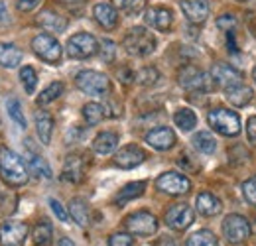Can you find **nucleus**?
<instances>
[{
	"label": "nucleus",
	"mask_w": 256,
	"mask_h": 246,
	"mask_svg": "<svg viewBox=\"0 0 256 246\" xmlns=\"http://www.w3.org/2000/svg\"><path fill=\"white\" fill-rule=\"evenodd\" d=\"M0 176L2 180L12 187L26 185L28 182V166L26 162L8 148H0Z\"/></svg>",
	"instance_id": "obj_1"
},
{
	"label": "nucleus",
	"mask_w": 256,
	"mask_h": 246,
	"mask_svg": "<svg viewBox=\"0 0 256 246\" xmlns=\"http://www.w3.org/2000/svg\"><path fill=\"white\" fill-rule=\"evenodd\" d=\"M122 48L126 50V54L134 56V58H146L150 54H154L156 50V38L152 36V32H148L142 26H136L122 40Z\"/></svg>",
	"instance_id": "obj_2"
},
{
	"label": "nucleus",
	"mask_w": 256,
	"mask_h": 246,
	"mask_svg": "<svg viewBox=\"0 0 256 246\" xmlns=\"http://www.w3.org/2000/svg\"><path fill=\"white\" fill-rule=\"evenodd\" d=\"M75 85L79 91H83L85 94H93V96H104L110 91V81L104 73H98L93 69H85L79 71L75 77Z\"/></svg>",
	"instance_id": "obj_3"
},
{
	"label": "nucleus",
	"mask_w": 256,
	"mask_h": 246,
	"mask_svg": "<svg viewBox=\"0 0 256 246\" xmlns=\"http://www.w3.org/2000/svg\"><path fill=\"white\" fill-rule=\"evenodd\" d=\"M207 120L209 126L223 134V136H238L240 134V118L234 110H228V108H213L209 114H207Z\"/></svg>",
	"instance_id": "obj_4"
},
{
	"label": "nucleus",
	"mask_w": 256,
	"mask_h": 246,
	"mask_svg": "<svg viewBox=\"0 0 256 246\" xmlns=\"http://www.w3.org/2000/svg\"><path fill=\"white\" fill-rule=\"evenodd\" d=\"M96 52H98V42H96L95 36H91V34H87V32L73 34V36L67 40V56L73 58V60H87V58H93Z\"/></svg>",
	"instance_id": "obj_5"
},
{
	"label": "nucleus",
	"mask_w": 256,
	"mask_h": 246,
	"mask_svg": "<svg viewBox=\"0 0 256 246\" xmlns=\"http://www.w3.org/2000/svg\"><path fill=\"white\" fill-rule=\"evenodd\" d=\"M180 85L186 89V91L192 92H207L215 87V81L211 75L199 71L197 67L193 65H186L182 71H180Z\"/></svg>",
	"instance_id": "obj_6"
},
{
	"label": "nucleus",
	"mask_w": 256,
	"mask_h": 246,
	"mask_svg": "<svg viewBox=\"0 0 256 246\" xmlns=\"http://www.w3.org/2000/svg\"><path fill=\"white\" fill-rule=\"evenodd\" d=\"M32 50L40 60L48 63H60L62 60V46L50 34H38L32 40Z\"/></svg>",
	"instance_id": "obj_7"
},
{
	"label": "nucleus",
	"mask_w": 256,
	"mask_h": 246,
	"mask_svg": "<svg viewBox=\"0 0 256 246\" xmlns=\"http://www.w3.org/2000/svg\"><path fill=\"white\" fill-rule=\"evenodd\" d=\"M124 226L130 234L136 236H152L158 230V218L148 211H138L126 216Z\"/></svg>",
	"instance_id": "obj_8"
},
{
	"label": "nucleus",
	"mask_w": 256,
	"mask_h": 246,
	"mask_svg": "<svg viewBox=\"0 0 256 246\" xmlns=\"http://www.w3.org/2000/svg\"><path fill=\"white\" fill-rule=\"evenodd\" d=\"M223 234L230 244H240L250 236V222L242 215H228L223 220Z\"/></svg>",
	"instance_id": "obj_9"
},
{
	"label": "nucleus",
	"mask_w": 256,
	"mask_h": 246,
	"mask_svg": "<svg viewBox=\"0 0 256 246\" xmlns=\"http://www.w3.org/2000/svg\"><path fill=\"white\" fill-rule=\"evenodd\" d=\"M156 187L168 195H186L192 191V182L178 172H166L156 180Z\"/></svg>",
	"instance_id": "obj_10"
},
{
	"label": "nucleus",
	"mask_w": 256,
	"mask_h": 246,
	"mask_svg": "<svg viewBox=\"0 0 256 246\" xmlns=\"http://www.w3.org/2000/svg\"><path fill=\"white\" fill-rule=\"evenodd\" d=\"M166 224L174 230H186L193 224V218H195V213L190 205L186 203H176L172 205L168 211H166Z\"/></svg>",
	"instance_id": "obj_11"
},
{
	"label": "nucleus",
	"mask_w": 256,
	"mask_h": 246,
	"mask_svg": "<svg viewBox=\"0 0 256 246\" xmlns=\"http://www.w3.org/2000/svg\"><path fill=\"white\" fill-rule=\"evenodd\" d=\"M28 236V224L18 220H6L0 224V244L22 246Z\"/></svg>",
	"instance_id": "obj_12"
},
{
	"label": "nucleus",
	"mask_w": 256,
	"mask_h": 246,
	"mask_svg": "<svg viewBox=\"0 0 256 246\" xmlns=\"http://www.w3.org/2000/svg\"><path fill=\"white\" fill-rule=\"evenodd\" d=\"M211 77H213L215 85L224 89V91L230 89V87L242 85V73L238 69H234L232 65H228V63H217L211 69Z\"/></svg>",
	"instance_id": "obj_13"
},
{
	"label": "nucleus",
	"mask_w": 256,
	"mask_h": 246,
	"mask_svg": "<svg viewBox=\"0 0 256 246\" xmlns=\"http://www.w3.org/2000/svg\"><path fill=\"white\" fill-rule=\"evenodd\" d=\"M146 160V154L140 146L136 144H128L124 148H120L116 154H114V164L122 170H132L136 166H140L142 162Z\"/></svg>",
	"instance_id": "obj_14"
},
{
	"label": "nucleus",
	"mask_w": 256,
	"mask_h": 246,
	"mask_svg": "<svg viewBox=\"0 0 256 246\" xmlns=\"http://www.w3.org/2000/svg\"><path fill=\"white\" fill-rule=\"evenodd\" d=\"M146 142L148 146H152L154 150H160V152H166L170 148L176 146V134L172 128L168 126H160V128H154L146 134Z\"/></svg>",
	"instance_id": "obj_15"
},
{
	"label": "nucleus",
	"mask_w": 256,
	"mask_h": 246,
	"mask_svg": "<svg viewBox=\"0 0 256 246\" xmlns=\"http://www.w3.org/2000/svg\"><path fill=\"white\" fill-rule=\"evenodd\" d=\"M180 6L192 24H201L209 16V0H180Z\"/></svg>",
	"instance_id": "obj_16"
},
{
	"label": "nucleus",
	"mask_w": 256,
	"mask_h": 246,
	"mask_svg": "<svg viewBox=\"0 0 256 246\" xmlns=\"http://www.w3.org/2000/svg\"><path fill=\"white\" fill-rule=\"evenodd\" d=\"M146 24L152 26L154 30L168 32L172 28V22H174V16H172V10L164 8V6H152L146 10V16H144Z\"/></svg>",
	"instance_id": "obj_17"
},
{
	"label": "nucleus",
	"mask_w": 256,
	"mask_h": 246,
	"mask_svg": "<svg viewBox=\"0 0 256 246\" xmlns=\"http://www.w3.org/2000/svg\"><path fill=\"white\" fill-rule=\"evenodd\" d=\"M93 16L98 22V26H102L104 30H114L118 26V10L112 4L106 2H98L93 8Z\"/></svg>",
	"instance_id": "obj_18"
},
{
	"label": "nucleus",
	"mask_w": 256,
	"mask_h": 246,
	"mask_svg": "<svg viewBox=\"0 0 256 246\" xmlns=\"http://www.w3.org/2000/svg\"><path fill=\"white\" fill-rule=\"evenodd\" d=\"M62 178L69 184H81L85 180V162L81 156H67Z\"/></svg>",
	"instance_id": "obj_19"
},
{
	"label": "nucleus",
	"mask_w": 256,
	"mask_h": 246,
	"mask_svg": "<svg viewBox=\"0 0 256 246\" xmlns=\"http://www.w3.org/2000/svg\"><path fill=\"white\" fill-rule=\"evenodd\" d=\"M195 209H197L201 215L215 216L223 211V203H221V199L215 197L213 193L203 191V193H199L197 199H195Z\"/></svg>",
	"instance_id": "obj_20"
},
{
	"label": "nucleus",
	"mask_w": 256,
	"mask_h": 246,
	"mask_svg": "<svg viewBox=\"0 0 256 246\" xmlns=\"http://www.w3.org/2000/svg\"><path fill=\"white\" fill-rule=\"evenodd\" d=\"M38 24L48 32H65L67 28V20L64 16H60L58 12H52V10H44L40 16H38Z\"/></svg>",
	"instance_id": "obj_21"
},
{
	"label": "nucleus",
	"mask_w": 256,
	"mask_h": 246,
	"mask_svg": "<svg viewBox=\"0 0 256 246\" xmlns=\"http://www.w3.org/2000/svg\"><path fill=\"white\" fill-rule=\"evenodd\" d=\"M144 189H146V182H132V184L124 185V187L116 193L114 203H116L118 207H122V205H126L128 201L138 199V197L144 193Z\"/></svg>",
	"instance_id": "obj_22"
},
{
	"label": "nucleus",
	"mask_w": 256,
	"mask_h": 246,
	"mask_svg": "<svg viewBox=\"0 0 256 246\" xmlns=\"http://www.w3.org/2000/svg\"><path fill=\"white\" fill-rule=\"evenodd\" d=\"M22 63V52L14 44H0V65L6 69H14Z\"/></svg>",
	"instance_id": "obj_23"
},
{
	"label": "nucleus",
	"mask_w": 256,
	"mask_h": 246,
	"mask_svg": "<svg viewBox=\"0 0 256 246\" xmlns=\"http://www.w3.org/2000/svg\"><path fill=\"white\" fill-rule=\"evenodd\" d=\"M36 130H38V136L42 140V144H50L52 142V132H54V118L52 114H48L46 110L38 112L36 114Z\"/></svg>",
	"instance_id": "obj_24"
},
{
	"label": "nucleus",
	"mask_w": 256,
	"mask_h": 246,
	"mask_svg": "<svg viewBox=\"0 0 256 246\" xmlns=\"http://www.w3.org/2000/svg\"><path fill=\"white\" fill-rule=\"evenodd\" d=\"M226 94V100L234 106H246L250 100H252V89L246 87V85H236V87H230L224 91Z\"/></svg>",
	"instance_id": "obj_25"
},
{
	"label": "nucleus",
	"mask_w": 256,
	"mask_h": 246,
	"mask_svg": "<svg viewBox=\"0 0 256 246\" xmlns=\"http://www.w3.org/2000/svg\"><path fill=\"white\" fill-rule=\"evenodd\" d=\"M116 144H118V136L114 132H100L93 142V150L96 154L106 156L116 150Z\"/></svg>",
	"instance_id": "obj_26"
},
{
	"label": "nucleus",
	"mask_w": 256,
	"mask_h": 246,
	"mask_svg": "<svg viewBox=\"0 0 256 246\" xmlns=\"http://www.w3.org/2000/svg\"><path fill=\"white\" fill-rule=\"evenodd\" d=\"M69 213H71V218H73L79 226H87L89 220H91V216H89V207H87L85 199H81V197L71 199V203H69Z\"/></svg>",
	"instance_id": "obj_27"
},
{
	"label": "nucleus",
	"mask_w": 256,
	"mask_h": 246,
	"mask_svg": "<svg viewBox=\"0 0 256 246\" xmlns=\"http://www.w3.org/2000/svg\"><path fill=\"white\" fill-rule=\"evenodd\" d=\"M193 146L203 154H213L217 150V142L211 132H197L193 136Z\"/></svg>",
	"instance_id": "obj_28"
},
{
	"label": "nucleus",
	"mask_w": 256,
	"mask_h": 246,
	"mask_svg": "<svg viewBox=\"0 0 256 246\" xmlns=\"http://www.w3.org/2000/svg\"><path fill=\"white\" fill-rule=\"evenodd\" d=\"M28 168L36 178H44V180H52V170L46 164V160L38 154H30L28 158Z\"/></svg>",
	"instance_id": "obj_29"
},
{
	"label": "nucleus",
	"mask_w": 256,
	"mask_h": 246,
	"mask_svg": "<svg viewBox=\"0 0 256 246\" xmlns=\"http://www.w3.org/2000/svg\"><path fill=\"white\" fill-rule=\"evenodd\" d=\"M52 236H54V230H52V224L42 220L36 224L34 228V242L36 246H50L52 244Z\"/></svg>",
	"instance_id": "obj_30"
},
{
	"label": "nucleus",
	"mask_w": 256,
	"mask_h": 246,
	"mask_svg": "<svg viewBox=\"0 0 256 246\" xmlns=\"http://www.w3.org/2000/svg\"><path fill=\"white\" fill-rule=\"evenodd\" d=\"M174 122H176V126H180L184 132H190V130L195 128V124H197V116H195V112L190 110V108H180L174 114Z\"/></svg>",
	"instance_id": "obj_31"
},
{
	"label": "nucleus",
	"mask_w": 256,
	"mask_h": 246,
	"mask_svg": "<svg viewBox=\"0 0 256 246\" xmlns=\"http://www.w3.org/2000/svg\"><path fill=\"white\" fill-rule=\"evenodd\" d=\"M186 246H219V240L211 230H197L188 238Z\"/></svg>",
	"instance_id": "obj_32"
},
{
	"label": "nucleus",
	"mask_w": 256,
	"mask_h": 246,
	"mask_svg": "<svg viewBox=\"0 0 256 246\" xmlns=\"http://www.w3.org/2000/svg\"><path fill=\"white\" fill-rule=\"evenodd\" d=\"M144 0H112V6L118 10V12H122V14H126V16H136V14H140L142 10H144Z\"/></svg>",
	"instance_id": "obj_33"
},
{
	"label": "nucleus",
	"mask_w": 256,
	"mask_h": 246,
	"mask_svg": "<svg viewBox=\"0 0 256 246\" xmlns=\"http://www.w3.org/2000/svg\"><path fill=\"white\" fill-rule=\"evenodd\" d=\"M83 116H85V120H87L89 126H95V124H98L106 116V112H104V106H102V104H98V102H89V104L83 106Z\"/></svg>",
	"instance_id": "obj_34"
},
{
	"label": "nucleus",
	"mask_w": 256,
	"mask_h": 246,
	"mask_svg": "<svg viewBox=\"0 0 256 246\" xmlns=\"http://www.w3.org/2000/svg\"><path fill=\"white\" fill-rule=\"evenodd\" d=\"M64 83H52V85H48L44 91L40 92V96H38V104H48V102H52V100H56L62 92H64Z\"/></svg>",
	"instance_id": "obj_35"
},
{
	"label": "nucleus",
	"mask_w": 256,
	"mask_h": 246,
	"mask_svg": "<svg viewBox=\"0 0 256 246\" xmlns=\"http://www.w3.org/2000/svg\"><path fill=\"white\" fill-rule=\"evenodd\" d=\"M6 110H8L10 118L18 124L20 128H26V118H24V112H22V104H20V100H16V98H8V100H6Z\"/></svg>",
	"instance_id": "obj_36"
},
{
	"label": "nucleus",
	"mask_w": 256,
	"mask_h": 246,
	"mask_svg": "<svg viewBox=\"0 0 256 246\" xmlns=\"http://www.w3.org/2000/svg\"><path fill=\"white\" fill-rule=\"evenodd\" d=\"M20 81H22V85H24L26 92H28V94H34L36 85H38V73L34 71V67L26 65V67L20 69Z\"/></svg>",
	"instance_id": "obj_37"
},
{
	"label": "nucleus",
	"mask_w": 256,
	"mask_h": 246,
	"mask_svg": "<svg viewBox=\"0 0 256 246\" xmlns=\"http://www.w3.org/2000/svg\"><path fill=\"white\" fill-rule=\"evenodd\" d=\"M116 56V44L112 40H100V58L104 63H112Z\"/></svg>",
	"instance_id": "obj_38"
},
{
	"label": "nucleus",
	"mask_w": 256,
	"mask_h": 246,
	"mask_svg": "<svg viewBox=\"0 0 256 246\" xmlns=\"http://www.w3.org/2000/svg\"><path fill=\"white\" fill-rule=\"evenodd\" d=\"M158 77H160V75H158V71H156L154 67H144L142 71L136 73V79H138L140 85H152V83H156Z\"/></svg>",
	"instance_id": "obj_39"
},
{
	"label": "nucleus",
	"mask_w": 256,
	"mask_h": 246,
	"mask_svg": "<svg viewBox=\"0 0 256 246\" xmlns=\"http://www.w3.org/2000/svg\"><path fill=\"white\" fill-rule=\"evenodd\" d=\"M242 193H244L246 201L256 207V176H252L250 180L244 182V185H242Z\"/></svg>",
	"instance_id": "obj_40"
},
{
	"label": "nucleus",
	"mask_w": 256,
	"mask_h": 246,
	"mask_svg": "<svg viewBox=\"0 0 256 246\" xmlns=\"http://www.w3.org/2000/svg\"><path fill=\"white\" fill-rule=\"evenodd\" d=\"M108 246H134V238L126 232H114L108 238Z\"/></svg>",
	"instance_id": "obj_41"
},
{
	"label": "nucleus",
	"mask_w": 256,
	"mask_h": 246,
	"mask_svg": "<svg viewBox=\"0 0 256 246\" xmlns=\"http://www.w3.org/2000/svg\"><path fill=\"white\" fill-rule=\"evenodd\" d=\"M50 207H52L54 215L58 216L62 222H69V213L65 211V207L58 201V199H50Z\"/></svg>",
	"instance_id": "obj_42"
},
{
	"label": "nucleus",
	"mask_w": 256,
	"mask_h": 246,
	"mask_svg": "<svg viewBox=\"0 0 256 246\" xmlns=\"http://www.w3.org/2000/svg\"><path fill=\"white\" fill-rule=\"evenodd\" d=\"M234 24H236V18H234L232 14H223V16L217 18V28H221V30H224V32L232 30Z\"/></svg>",
	"instance_id": "obj_43"
},
{
	"label": "nucleus",
	"mask_w": 256,
	"mask_h": 246,
	"mask_svg": "<svg viewBox=\"0 0 256 246\" xmlns=\"http://www.w3.org/2000/svg\"><path fill=\"white\" fill-rule=\"evenodd\" d=\"M246 136H248V142L256 146V116H250L246 120Z\"/></svg>",
	"instance_id": "obj_44"
},
{
	"label": "nucleus",
	"mask_w": 256,
	"mask_h": 246,
	"mask_svg": "<svg viewBox=\"0 0 256 246\" xmlns=\"http://www.w3.org/2000/svg\"><path fill=\"white\" fill-rule=\"evenodd\" d=\"M40 2H42V0H18L16 6H18L20 12H30V10H34Z\"/></svg>",
	"instance_id": "obj_45"
},
{
	"label": "nucleus",
	"mask_w": 256,
	"mask_h": 246,
	"mask_svg": "<svg viewBox=\"0 0 256 246\" xmlns=\"http://www.w3.org/2000/svg\"><path fill=\"white\" fill-rule=\"evenodd\" d=\"M118 77H120V81H122L124 85H130V83L136 79V73L130 71V69H120V71H118Z\"/></svg>",
	"instance_id": "obj_46"
},
{
	"label": "nucleus",
	"mask_w": 256,
	"mask_h": 246,
	"mask_svg": "<svg viewBox=\"0 0 256 246\" xmlns=\"http://www.w3.org/2000/svg\"><path fill=\"white\" fill-rule=\"evenodd\" d=\"M10 22V18H8V10H6V4L0 0V26H4V24H8Z\"/></svg>",
	"instance_id": "obj_47"
},
{
	"label": "nucleus",
	"mask_w": 256,
	"mask_h": 246,
	"mask_svg": "<svg viewBox=\"0 0 256 246\" xmlns=\"http://www.w3.org/2000/svg\"><path fill=\"white\" fill-rule=\"evenodd\" d=\"M156 246H178V242H176L174 238H170V236H164V238L158 240V244Z\"/></svg>",
	"instance_id": "obj_48"
},
{
	"label": "nucleus",
	"mask_w": 256,
	"mask_h": 246,
	"mask_svg": "<svg viewBox=\"0 0 256 246\" xmlns=\"http://www.w3.org/2000/svg\"><path fill=\"white\" fill-rule=\"evenodd\" d=\"M60 246H75V244H73V240H69V238H62V240H60Z\"/></svg>",
	"instance_id": "obj_49"
},
{
	"label": "nucleus",
	"mask_w": 256,
	"mask_h": 246,
	"mask_svg": "<svg viewBox=\"0 0 256 246\" xmlns=\"http://www.w3.org/2000/svg\"><path fill=\"white\" fill-rule=\"evenodd\" d=\"M64 4H79V2H85V0H62Z\"/></svg>",
	"instance_id": "obj_50"
},
{
	"label": "nucleus",
	"mask_w": 256,
	"mask_h": 246,
	"mask_svg": "<svg viewBox=\"0 0 256 246\" xmlns=\"http://www.w3.org/2000/svg\"><path fill=\"white\" fill-rule=\"evenodd\" d=\"M252 79H254V83H256V67L252 69Z\"/></svg>",
	"instance_id": "obj_51"
},
{
	"label": "nucleus",
	"mask_w": 256,
	"mask_h": 246,
	"mask_svg": "<svg viewBox=\"0 0 256 246\" xmlns=\"http://www.w3.org/2000/svg\"><path fill=\"white\" fill-rule=\"evenodd\" d=\"M236 2H246V0H236Z\"/></svg>",
	"instance_id": "obj_52"
}]
</instances>
